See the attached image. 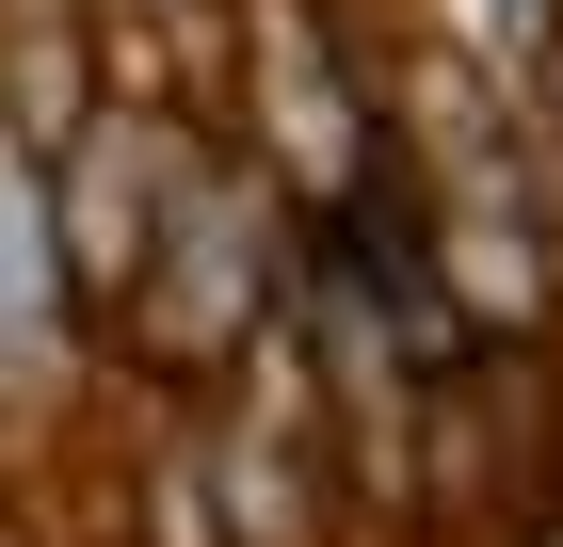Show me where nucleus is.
Masks as SVG:
<instances>
[{
	"label": "nucleus",
	"instance_id": "obj_1",
	"mask_svg": "<svg viewBox=\"0 0 563 547\" xmlns=\"http://www.w3.org/2000/svg\"><path fill=\"white\" fill-rule=\"evenodd\" d=\"M274 177L242 162V145H194V177H177V210H162V242H145V291L113 306V322H145V354H177V371L210 386L242 338H258V306H274Z\"/></svg>",
	"mask_w": 563,
	"mask_h": 547
},
{
	"label": "nucleus",
	"instance_id": "obj_4",
	"mask_svg": "<svg viewBox=\"0 0 563 547\" xmlns=\"http://www.w3.org/2000/svg\"><path fill=\"white\" fill-rule=\"evenodd\" d=\"M97 33H81V0H0V145H65V129L97 113Z\"/></svg>",
	"mask_w": 563,
	"mask_h": 547
},
{
	"label": "nucleus",
	"instance_id": "obj_3",
	"mask_svg": "<svg viewBox=\"0 0 563 547\" xmlns=\"http://www.w3.org/2000/svg\"><path fill=\"white\" fill-rule=\"evenodd\" d=\"M242 113H258V145L242 162L290 194V210H339L354 177H371V97H354V65H339V17L322 0H242Z\"/></svg>",
	"mask_w": 563,
	"mask_h": 547
},
{
	"label": "nucleus",
	"instance_id": "obj_2",
	"mask_svg": "<svg viewBox=\"0 0 563 547\" xmlns=\"http://www.w3.org/2000/svg\"><path fill=\"white\" fill-rule=\"evenodd\" d=\"M210 113H162V97H97L65 145H48V258H65V306H113L145 291V242H162L177 177H194Z\"/></svg>",
	"mask_w": 563,
	"mask_h": 547
}]
</instances>
